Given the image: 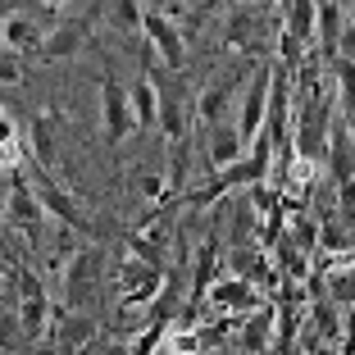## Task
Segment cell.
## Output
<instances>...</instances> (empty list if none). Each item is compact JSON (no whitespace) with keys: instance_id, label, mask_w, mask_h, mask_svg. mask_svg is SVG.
Listing matches in <instances>:
<instances>
[{"instance_id":"ffe728a7","label":"cell","mask_w":355,"mask_h":355,"mask_svg":"<svg viewBox=\"0 0 355 355\" xmlns=\"http://www.w3.org/2000/svg\"><path fill=\"white\" fill-rule=\"evenodd\" d=\"M128 96H132V114H137V128H159V92L150 78H141V83L128 87Z\"/></svg>"},{"instance_id":"52a82bcc","label":"cell","mask_w":355,"mask_h":355,"mask_svg":"<svg viewBox=\"0 0 355 355\" xmlns=\"http://www.w3.org/2000/svg\"><path fill=\"white\" fill-rule=\"evenodd\" d=\"M246 73V64H232V69H223L214 83H205V92L196 96V119L205 128H219L228 123V110H232V83Z\"/></svg>"},{"instance_id":"277c9868","label":"cell","mask_w":355,"mask_h":355,"mask_svg":"<svg viewBox=\"0 0 355 355\" xmlns=\"http://www.w3.org/2000/svg\"><path fill=\"white\" fill-rule=\"evenodd\" d=\"M141 37H146L150 55H159V64H164L168 73H182V64H187V37H182V28L164 14V5H146V28H141Z\"/></svg>"},{"instance_id":"83f0119b","label":"cell","mask_w":355,"mask_h":355,"mask_svg":"<svg viewBox=\"0 0 355 355\" xmlns=\"http://www.w3.org/2000/svg\"><path fill=\"white\" fill-rule=\"evenodd\" d=\"M337 219H342L346 228H355V182H342V187H337Z\"/></svg>"},{"instance_id":"9a60e30c","label":"cell","mask_w":355,"mask_h":355,"mask_svg":"<svg viewBox=\"0 0 355 355\" xmlns=\"http://www.w3.org/2000/svg\"><path fill=\"white\" fill-rule=\"evenodd\" d=\"M278 10H282V32L296 37V42L310 51V46L319 42V0H287Z\"/></svg>"},{"instance_id":"ac0fdd59","label":"cell","mask_w":355,"mask_h":355,"mask_svg":"<svg viewBox=\"0 0 355 355\" xmlns=\"http://www.w3.org/2000/svg\"><path fill=\"white\" fill-rule=\"evenodd\" d=\"M51 337L64 346V351H83V346H92V337H96V319L73 314V310H60L55 314V333Z\"/></svg>"},{"instance_id":"484cf974","label":"cell","mask_w":355,"mask_h":355,"mask_svg":"<svg viewBox=\"0 0 355 355\" xmlns=\"http://www.w3.org/2000/svg\"><path fill=\"white\" fill-rule=\"evenodd\" d=\"M168 319H150L146 328H141V337H137L132 346H128V355H155V351H164V342H173V337H168Z\"/></svg>"},{"instance_id":"5b68a950","label":"cell","mask_w":355,"mask_h":355,"mask_svg":"<svg viewBox=\"0 0 355 355\" xmlns=\"http://www.w3.org/2000/svg\"><path fill=\"white\" fill-rule=\"evenodd\" d=\"M23 173H28L32 191H37V200L46 205V214H51V219H60L64 228H73V232H78V228H87V214H83V205L73 200V191L64 187L60 178H55V173H46V168H37V164H28Z\"/></svg>"},{"instance_id":"f1b7e54d","label":"cell","mask_w":355,"mask_h":355,"mask_svg":"<svg viewBox=\"0 0 355 355\" xmlns=\"http://www.w3.org/2000/svg\"><path fill=\"white\" fill-rule=\"evenodd\" d=\"M19 78H23L19 55H10V51H5V60H0V83H5V87H19Z\"/></svg>"},{"instance_id":"2e32d148","label":"cell","mask_w":355,"mask_h":355,"mask_svg":"<svg viewBox=\"0 0 355 355\" xmlns=\"http://www.w3.org/2000/svg\"><path fill=\"white\" fill-rule=\"evenodd\" d=\"M346 23H351L346 5H337V0H319V55L337 60L342 37H346Z\"/></svg>"},{"instance_id":"8fae6325","label":"cell","mask_w":355,"mask_h":355,"mask_svg":"<svg viewBox=\"0 0 355 355\" xmlns=\"http://www.w3.org/2000/svg\"><path fill=\"white\" fill-rule=\"evenodd\" d=\"M273 333H278V305H260L237 324V351L241 355H269Z\"/></svg>"},{"instance_id":"cb8c5ba5","label":"cell","mask_w":355,"mask_h":355,"mask_svg":"<svg viewBox=\"0 0 355 355\" xmlns=\"http://www.w3.org/2000/svg\"><path fill=\"white\" fill-rule=\"evenodd\" d=\"M260 269H273V260L264 264L260 246H232V251H228V273H232V278L255 282V273H260Z\"/></svg>"},{"instance_id":"603a6c76","label":"cell","mask_w":355,"mask_h":355,"mask_svg":"<svg viewBox=\"0 0 355 355\" xmlns=\"http://www.w3.org/2000/svg\"><path fill=\"white\" fill-rule=\"evenodd\" d=\"M319 228H324V223H314L310 214H301V209L287 214V241H292L301 255H314V246H319Z\"/></svg>"},{"instance_id":"9c48e42d","label":"cell","mask_w":355,"mask_h":355,"mask_svg":"<svg viewBox=\"0 0 355 355\" xmlns=\"http://www.w3.org/2000/svg\"><path fill=\"white\" fill-rule=\"evenodd\" d=\"M205 305H214L219 314H251V310H260L264 301H260V287H255V282L223 273V278L214 282V287H209Z\"/></svg>"},{"instance_id":"4316f807","label":"cell","mask_w":355,"mask_h":355,"mask_svg":"<svg viewBox=\"0 0 355 355\" xmlns=\"http://www.w3.org/2000/svg\"><path fill=\"white\" fill-rule=\"evenodd\" d=\"M128 255L146 260L150 269H164V264H168V251L159 246L155 237H146V232H128Z\"/></svg>"},{"instance_id":"7a4b0ae2","label":"cell","mask_w":355,"mask_h":355,"mask_svg":"<svg viewBox=\"0 0 355 355\" xmlns=\"http://www.w3.org/2000/svg\"><path fill=\"white\" fill-rule=\"evenodd\" d=\"M114 287H119V305H128V310H141V305L159 301L168 287L164 269H150L146 260H137V255H123L114 269Z\"/></svg>"},{"instance_id":"8992f818","label":"cell","mask_w":355,"mask_h":355,"mask_svg":"<svg viewBox=\"0 0 355 355\" xmlns=\"http://www.w3.org/2000/svg\"><path fill=\"white\" fill-rule=\"evenodd\" d=\"M269 92H273V64H255L251 83H246V96H241V114H237V128H241L246 141H260V137H264Z\"/></svg>"},{"instance_id":"d4e9b609","label":"cell","mask_w":355,"mask_h":355,"mask_svg":"<svg viewBox=\"0 0 355 355\" xmlns=\"http://www.w3.org/2000/svg\"><path fill=\"white\" fill-rule=\"evenodd\" d=\"M319 246H324L328 255H342V251H355V228H346L342 219H324V228H319Z\"/></svg>"},{"instance_id":"e0dca14e","label":"cell","mask_w":355,"mask_h":355,"mask_svg":"<svg viewBox=\"0 0 355 355\" xmlns=\"http://www.w3.org/2000/svg\"><path fill=\"white\" fill-rule=\"evenodd\" d=\"M28 146H32V164L55 173V159H60V146H55V114H32Z\"/></svg>"},{"instance_id":"d6a6232c","label":"cell","mask_w":355,"mask_h":355,"mask_svg":"<svg viewBox=\"0 0 355 355\" xmlns=\"http://www.w3.org/2000/svg\"><path fill=\"white\" fill-rule=\"evenodd\" d=\"M228 355H241V351H228Z\"/></svg>"},{"instance_id":"4dcf8cb0","label":"cell","mask_w":355,"mask_h":355,"mask_svg":"<svg viewBox=\"0 0 355 355\" xmlns=\"http://www.w3.org/2000/svg\"><path fill=\"white\" fill-rule=\"evenodd\" d=\"M346 14H351V28H355V5H346Z\"/></svg>"},{"instance_id":"4fadbf2b","label":"cell","mask_w":355,"mask_h":355,"mask_svg":"<svg viewBox=\"0 0 355 355\" xmlns=\"http://www.w3.org/2000/svg\"><path fill=\"white\" fill-rule=\"evenodd\" d=\"M287 123H292V73L273 64V92H269V119H264V132L278 141H287Z\"/></svg>"},{"instance_id":"5bb4252c","label":"cell","mask_w":355,"mask_h":355,"mask_svg":"<svg viewBox=\"0 0 355 355\" xmlns=\"http://www.w3.org/2000/svg\"><path fill=\"white\" fill-rule=\"evenodd\" d=\"M219 282V232H205L200 237V251H196V264H191V305H200L209 296V287Z\"/></svg>"},{"instance_id":"44dd1931","label":"cell","mask_w":355,"mask_h":355,"mask_svg":"<svg viewBox=\"0 0 355 355\" xmlns=\"http://www.w3.org/2000/svg\"><path fill=\"white\" fill-rule=\"evenodd\" d=\"M19 328L37 342V337H46V328H51V301L46 296H23L19 301ZM55 333V328H51Z\"/></svg>"},{"instance_id":"7c38bea8","label":"cell","mask_w":355,"mask_h":355,"mask_svg":"<svg viewBox=\"0 0 355 355\" xmlns=\"http://www.w3.org/2000/svg\"><path fill=\"white\" fill-rule=\"evenodd\" d=\"M96 19H78V14H69V19H60L51 32H46V46L37 60H69V55H78L87 46V28H92Z\"/></svg>"},{"instance_id":"6da1fadb","label":"cell","mask_w":355,"mask_h":355,"mask_svg":"<svg viewBox=\"0 0 355 355\" xmlns=\"http://www.w3.org/2000/svg\"><path fill=\"white\" fill-rule=\"evenodd\" d=\"M137 128V114H132V96L123 92V83L114 78V69L105 64L101 73V132H105V146L119 150L128 141V132Z\"/></svg>"},{"instance_id":"30bf717a","label":"cell","mask_w":355,"mask_h":355,"mask_svg":"<svg viewBox=\"0 0 355 355\" xmlns=\"http://www.w3.org/2000/svg\"><path fill=\"white\" fill-rule=\"evenodd\" d=\"M237 159H246V137H241V128L237 123L205 128V164H209V173H223V168H232Z\"/></svg>"},{"instance_id":"d6986e66","label":"cell","mask_w":355,"mask_h":355,"mask_svg":"<svg viewBox=\"0 0 355 355\" xmlns=\"http://www.w3.org/2000/svg\"><path fill=\"white\" fill-rule=\"evenodd\" d=\"M337 73V110H342V128L355 141V60H333Z\"/></svg>"},{"instance_id":"f546056e","label":"cell","mask_w":355,"mask_h":355,"mask_svg":"<svg viewBox=\"0 0 355 355\" xmlns=\"http://www.w3.org/2000/svg\"><path fill=\"white\" fill-rule=\"evenodd\" d=\"M314 355H342V346H333V342H328V346H319Z\"/></svg>"},{"instance_id":"ba28073f","label":"cell","mask_w":355,"mask_h":355,"mask_svg":"<svg viewBox=\"0 0 355 355\" xmlns=\"http://www.w3.org/2000/svg\"><path fill=\"white\" fill-rule=\"evenodd\" d=\"M0 37H5V51L10 55H42V46H46L42 23L32 19V14H23V5H5V28H0Z\"/></svg>"},{"instance_id":"1f68e13d","label":"cell","mask_w":355,"mask_h":355,"mask_svg":"<svg viewBox=\"0 0 355 355\" xmlns=\"http://www.w3.org/2000/svg\"><path fill=\"white\" fill-rule=\"evenodd\" d=\"M200 355H223V351H200Z\"/></svg>"},{"instance_id":"7402d4cb","label":"cell","mask_w":355,"mask_h":355,"mask_svg":"<svg viewBox=\"0 0 355 355\" xmlns=\"http://www.w3.org/2000/svg\"><path fill=\"white\" fill-rule=\"evenodd\" d=\"M105 23L114 32H141L146 28V5L141 0H110L105 5Z\"/></svg>"},{"instance_id":"3957f363","label":"cell","mask_w":355,"mask_h":355,"mask_svg":"<svg viewBox=\"0 0 355 355\" xmlns=\"http://www.w3.org/2000/svg\"><path fill=\"white\" fill-rule=\"evenodd\" d=\"M101 273H105V251L101 246H83L73 260L64 264V310L83 314V305L101 292Z\"/></svg>"}]
</instances>
